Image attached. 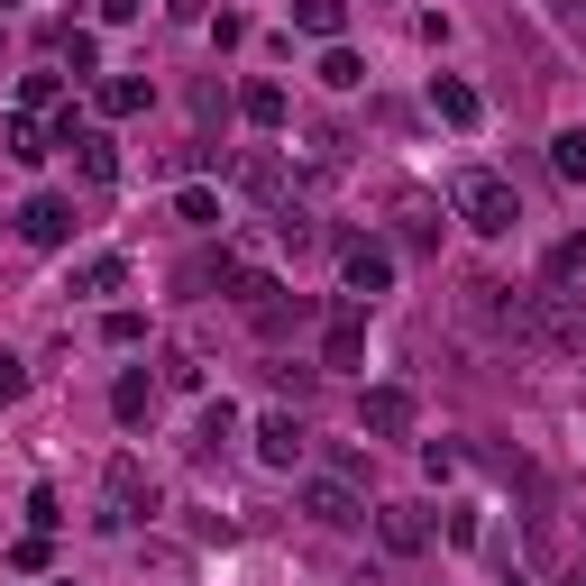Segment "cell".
Segmentation results:
<instances>
[{
  "instance_id": "7",
  "label": "cell",
  "mask_w": 586,
  "mask_h": 586,
  "mask_svg": "<svg viewBox=\"0 0 586 586\" xmlns=\"http://www.w3.org/2000/svg\"><path fill=\"white\" fill-rule=\"evenodd\" d=\"M302 504H312V522H330V531H348V522H367V504L340 486V476H312L302 486Z\"/></svg>"
},
{
  "instance_id": "25",
  "label": "cell",
  "mask_w": 586,
  "mask_h": 586,
  "mask_svg": "<svg viewBox=\"0 0 586 586\" xmlns=\"http://www.w3.org/2000/svg\"><path fill=\"white\" fill-rule=\"evenodd\" d=\"M19 394H28V367H19V358H0V403H19Z\"/></svg>"
},
{
  "instance_id": "14",
  "label": "cell",
  "mask_w": 586,
  "mask_h": 586,
  "mask_svg": "<svg viewBox=\"0 0 586 586\" xmlns=\"http://www.w3.org/2000/svg\"><path fill=\"white\" fill-rule=\"evenodd\" d=\"M248 119H257V129H285V119H294L285 83H248Z\"/></svg>"
},
{
  "instance_id": "6",
  "label": "cell",
  "mask_w": 586,
  "mask_h": 586,
  "mask_svg": "<svg viewBox=\"0 0 586 586\" xmlns=\"http://www.w3.org/2000/svg\"><path fill=\"white\" fill-rule=\"evenodd\" d=\"M321 367H367V321L358 312H330V330H321Z\"/></svg>"
},
{
  "instance_id": "8",
  "label": "cell",
  "mask_w": 586,
  "mask_h": 586,
  "mask_svg": "<svg viewBox=\"0 0 586 586\" xmlns=\"http://www.w3.org/2000/svg\"><path fill=\"white\" fill-rule=\"evenodd\" d=\"M367 430L376 440H403V430H413V394L403 386H367Z\"/></svg>"
},
{
  "instance_id": "20",
  "label": "cell",
  "mask_w": 586,
  "mask_h": 586,
  "mask_svg": "<svg viewBox=\"0 0 586 586\" xmlns=\"http://www.w3.org/2000/svg\"><path fill=\"white\" fill-rule=\"evenodd\" d=\"M73 285H83V294H119V285H129V266H119V257H92Z\"/></svg>"
},
{
  "instance_id": "26",
  "label": "cell",
  "mask_w": 586,
  "mask_h": 586,
  "mask_svg": "<svg viewBox=\"0 0 586 586\" xmlns=\"http://www.w3.org/2000/svg\"><path fill=\"white\" fill-rule=\"evenodd\" d=\"M559 586H586V568H568V577H559Z\"/></svg>"
},
{
  "instance_id": "15",
  "label": "cell",
  "mask_w": 586,
  "mask_h": 586,
  "mask_svg": "<svg viewBox=\"0 0 586 586\" xmlns=\"http://www.w3.org/2000/svg\"><path fill=\"white\" fill-rule=\"evenodd\" d=\"M577 275H586V239H559L541 257V285H577Z\"/></svg>"
},
{
  "instance_id": "9",
  "label": "cell",
  "mask_w": 586,
  "mask_h": 586,
  "mask_svg": "<svg viewBox=\"0 0 586 586\" xmlns=\"http://www.w3.org/2000/svg\"><path fill=\"white\" fill-rule=\"evenodd\" d=\"M376 531H386V550L413 559V550L430 541V514H422V504H386V514H376Z\"/></svg>"
},
{
  "instance_id": "23",
  "label": "cell",
  "mask_w": 586,
  "mask_h": 586,
  "mask_svg": "<svg viewBox=\"0 0 586 586\" xmlns=\"http://www.w3.org/2000/svg\"><path fill=\"white\" fill-rule=\"evenodd\" d=\"M101 340H111V348H138L147 321H138V312H111V321H101Z\"/></svg>"
},
{
  "instance_id": "12",
  "label": "cell",
  "mask_w": 586,
  "mask_h": 586,
  "mask_svg": "<svg viewBox=\"0 0 586 586\" xmlns=\"http://www.w3.org/2000/svg\"><path fill=\"white\" fill-rule=\"evenodd\" d=\"M111 413H119V422H147V413H157V386H147V367H129V376L111 386Z\"/></svg>"
},
{
  "instance_id": "22",
  "label": "cell",
  "mask_w": 586,
  "mask_h": 586,
  "mask_svg": "<svg viewBox=\"0 0 586 586\" xmlns=\"http://www.w3.org/2000/svg\"><path fill=\"white\" fill-rule=\"evenodd\" d=\"M10 157H19V165H37V157H46V138H37V119H28V111L10 119Z\"/></svg>"
},
{
  "instance_id": "13",
  "label": "cell",
  "mask_w": 586,
  "mask_h": 586,
  "mask_svg": "<svg viewBox=\"0 0 586 586\" xmlns=\"http://www.w3.org/2000/svg\"><path fill=\"white\" fill-rule=\"evenodd\" d=\"M294 28H312V37H330V46H340V28H348V0H294Z\"/></svg>"
},
{
  "instance_id": "10",
  "label": "cell",
  "mask_w": 586,
  "mask_h": 586,
  "mask_svg": "<svg viewBox=\"0 0 586 586\" xmlns=\"http://www.w3.org/2000/svg\"><path fill=\"white\" fill-rule=\"evenodd\" d=\"M257 458H266V468H294V458H302V422L294 413H266L257 422Z\"/></svg>"
},
{
  "instance_id": "4",
  "label": "cell",
  "mask_w": 586,
  "mask_h": 586,
  "mask_svg": "<svg viewBox=\"0 0 586 586\" xmlns=\"http://www.w3.org/2000/svg\"><path fill=\"white\" fill-rule=\"evenodd\" d=\"M19 239H28V248H65L73 239V202L65 193H37L28 211H19Z\"/></svg>"
},
{
  "instance_id": "3",
  "label": "cell",
  "mask_w": 586,
  "mask_h": 586,
  "mask_svg": "<svg viewBox=\"0 0 586 586\" xmlns=\"http://www.w3.org/2000/svg\"><path fill=\"white\" fill-rule=\"evenodd\" d=\"M239 312H248V321H257L266 340H275L285 321H302V294H285L275 275H239Z\"/></svg>"
},
{
  "instance_id": "18",
  "label": "cell",
  "mask_w": 586,
  "mask_h": 586,
  "mask_svg": "<svg viewBox=\"0 0 586 586\" xmlns=\"http://www.w3.org/2000/svg\"><path fill=\"white\" fill-rule=\"evenodd\" d=\"M101 111H111V119L147 111V83H138V73H119V83H101Z\"/></svg>"
},
{
  "instance_id": "5",
  "label": "cell",
  "mask_w": 586,
  "mask_h": 586,
  "mask_svg": "<svg viewBox=\"0 0 586 586\" xmlns=\"http://www.w3.org/2000/svg\"><path fill=\"white\" fill-rule=\"evenodd\" d=\"M340 275H348V294H358V302H376V294L394 285V257H386V248H376V239H358V248H348V257H340Z\"/></svg>"
},
{
  "instance_id": "17",
  "label": "cell",
  "mask_w": 586,
  "mask_h": 586,
  "mask_svg": "<svg viewBox=\"0 0 586 586\" xmlns=\"http://www.w3.org/2000/svg\"><path fill=\"white\" fill-rule=\"evenodd\" d=\"M321 83H330V92H358V83H367V65L348 56V46H330V56H321Z\"/></svg>"
},
{
  "instance_id": "21",
  "label": "cell",
  "mask_w": 586,
  "mask_h": 586,
  "mask_svg": "<svg viewBox=\"0 0 586 586\" xmlns=\"http://www.w3.org/2000/svg\"><path fill=\"white\" fill-rule=\"evenodd\" d=\"M73 147H83V174H92V184H111V174H119V147H111V138H73Z\"/></svg>"
},
{
  "instance_id": "2",
  "label": "cell",
  "mask_w": 586,
  "mask_h": 586,
  "mask_svg": "<svg viewBox=\"0 0 586 586\" xmlns=\"http://www.w3.org/2000/svg\"><path fill=\"white\" fill-rule=\"evenodd\" d=\"M531 340L586 367V302H577V294H550V302H541V321H531Z\"/></svg>"
},
{
  "instance_id": "1",
  "label": "cell",
  "mask_w": 586,
  "mask_h": 586,
  "mask_svg": "<svg viewBox=\"0 0 586 586\" xmlns=\"http://www.w3.org/2000/svg\"><path fill=\"white\" fill-rule=\"evenodd\" d=\"M449 211L468 220V229H486V239H504V229L522 220V202H514V184H504V174H486V165H468L449 184Z\"/></svg>"
},
{
  "instance_id": "16",
  "label": "cell",
  "mask_w": 586,
  "mask_h": 586,
  "mask_svg": "<svg viewBox=\"0 0 586 586\" xmlns=\"http://www.w3.org/2000/svg\"><path fill=\"white\" fill-rule=\"evenodd\" d=\"M111 495H119V514H147V504H157V495H147V476H138V458H119V468H111Z\"/></svg>"
},
{
  "instance_id": "11",
  "label": "cell",
  "mask_w": 586,
  "mask_h": 586,
  "mask_svg": "<svg viewBox=\"0 0 586 586\" xmlns=\"http://www.w3.org/2000/svg\"><path fill=\"white\" fill-rule=\"evenodd\" d=\"M430 111H440L449 129H476V111H486V101H476L468 83H458V73H440V83H430Z\"/></svg>"
},
{
  "instance_id": "19",
  "label": "cell",
  "mask_w": 586,
  "mask_h": 586,
  "mask_svg": "<svg viewBox=\"0 0 586 586\" xmlns=\"http://www.w3.org/2000/svg\"><path fill=\"white\" fill-rule=\"evenodd\" d=\"M550 165L577 184V174H586V129H559V138H550Z\"/></svg>"
},
{
  "instance_id": "24",
  "label": "cell",
  "mask_w": 586,
  "mask_h": 586,
  "mask_svg": "<svg viewBox=\"0 0 586 586\" xmlns=\"http://www.w3.org/2000/svg\"><path fill=\"white\" fill-rule=\"evenodd\" d=\"M174 220H193V229H211V220H220V202H211V193H184V202H174Z\"/></svg>"
}]
</instances>
